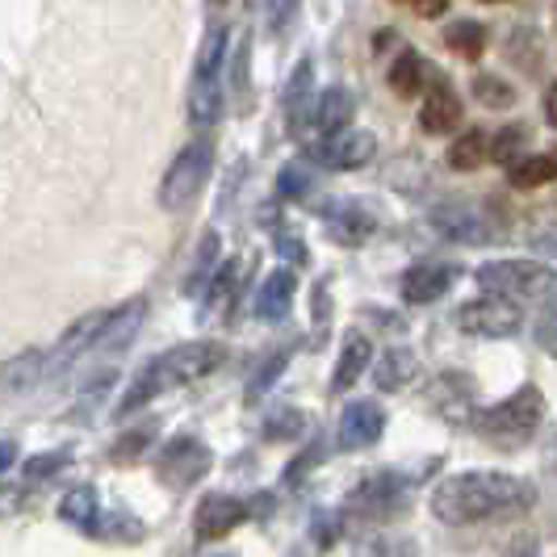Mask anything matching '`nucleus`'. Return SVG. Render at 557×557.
I'll list each match as a JSON object with an SVG mask.
<instances>
[{
	"mask_svg": "<svg viewBox=\"0 0 557 557\" xmlns=\"http://www.w3.org/2000/svg\"><path fill=\"white\" fill-rule=\"evenodd\" d=\"M13 461H17V445H13V441H0V474H4Z\"/></svg>",
	"mask_w": 557,
	"mask_h": 557,
	"instance_id": "ea45409f",
	"label": "nucleus"
},
{
	"mask_svg": "<svg viewBox=\"0 0 557 557\" xmlns=\"http://www.w3.org/2000/svg\"><path fill=\"white\" fill-rule=\"evenodd\" d=\"M428 407L448 423H474V386L457 373H445L428 386Z\"/></svg>",
	"mask_w": 557,
	"mask_h": 557,
	"instance_id": "4468645a",
	"label": "nucleus"
},
{
	"mask_svg": "<svg viewBox=\"0 0 557 557\" xmlns=\"http://www.w3.org/2000/svg\"><path fill=\"white\" fill-rule=\"evenodd\" d=\"M457 327L478 339H507L524 327V310L520 302H503V298H474L457 310Z\"/></svg>",
	"mask_w": 557,
	"mask_h": 557,
	"instance_id": "423d86ee",
	"label": "nucleus"
},
{
	"mask_svg": "<svg viewBox=\"0 0 557 557\" xmlns=\"http://www.w3.org/2000/svg\"><path fill=\"white\" fill-rule=\"evenodd\" d=\"M248 516L251 507L244 499H235V495H206L194 511V532L201 541H219V536L239 529Z\"/></svg>",
	"mask_w": 557,
	"mask_h": 557,
	"instance_id": "f8f14e48",
	"label": "nucleus"
},
{
	"mask_svg": "<svg viewBox=\"0 0 557 557\" xmlns=\"http://www.w3.org/2000/svg\"><path fill=\"white\" fill-rule=\"evenodd\" d=\"M302 428H307V416H302V411H294V407H285L281 416L269 419L264 436H269V441H298V436H302Z\"/></svg>",
	"mask_w": 557,
	"mask_h": 557,
	"instance_id": "f704fd0d",
	"label": "nucleus"
},
{
	"mask_svg": "<svg viewBox=\"0 0 557 557\" xmlns=\"http://www.w3.org/2000/svg\"><path fill=\"white\" fill-rule=\"evenodd\" d=\"M373 156H377V139L364 126H348L332 139H323V147L314 151V160L327 172H357V168L373 164Z\"/></svg>",
	"mask_w": 557,
	"mask_h": 557,
	"instance_id": "1a4fd4ad",
	"label": "nucleus"
},
{
	"mask_svg": "<svg viewBox=\"0 0 557 557\" xmlns=\"http://www.w3.org/2000/svg\"><path fill=\"white\" fill-rule=\"evenodd\" d=\"M214 256H219V239H214V235H206V239H201V251H197V260H194V277H189V289L206 281V273L214 269Z\"/></svg>",
	"mask_w": 557,
	"mask_h": 557,
	"instance_id": "4c0bfd02",
	"label": "nucleus"
},
{
	"mask_svg": "<svg viewBox=\"0 0 557 557\" xmlns=\"http://www.w3.org/2000/svg\"><path fill=\"white\" fill-rule=\"evenodd\" d=\"M470 92H474L486 110H511V106H516V88L503 81V76H491V72H486V76H478Z\"/></svg>",
	"mask_w": 557,
	"mask_h": 557,
	"instance_id": "2f4dec72",
	"label": "nucleus"
},
{
	"mask_svg": "<svg viewBox=\"0 0 557 557\" xmlns=\"http://www.w3.org/2000/svg\"><path fill=\"white\" fill-rule=\"evenodd\" d=\"M335 432H339V436H335L339 448H348V453H357V448H373L377 441H382V432H386V411H382V403H373V398H357V403H348Z\"/></svg>",
	"mask_w": 557,
	"mask_h": 557,
	"instance_id": "9b49d317",
	"label": "nucleus"
},
{
	"mask_svg": "<svg viewBox=\"0 0 557 557\" xmlns=\"http://www.w3.org/2000/svg\"><path fill=\"white\" fill-rule=\"evenodd\" d=\"M403 491H407V482L398 474H373L352 491V511L373 516V520L394 516V507H403Z\"/></svg>",
	"mask_w": 557,
	"mask_h": 557,
	"instance_id": "2eb2a0df",
	"label": "nucleus"
},
{
	"mask_svg": "<svg viewBox=\"0 0 557 557\" xmlns=\"http://www.w3.org/2000/svg\"><path fill=\"white\" fill-rule=\"evenodd\" d=\"M314 97H319V92H314V67H310V59H302L298 72L289 76V88H285V113H289L294 126H302L310 117Z\"/></svg>",
	"mask_w": 557,
	"mask_h": 557,
	"instance_id": "393cba45",
	"label": "nucleus"
},
{
	"mask_svg": "<svg viewBox=\"0 0 557 557\" xmlns=\"http://www.w3.org/2000/svg\"><path fill=\"white\" fill-rule=\"evenodd\" d=\"M416 373H419V364H416V352H411V348H391V352H382V361L373 364V382H377V391H403Z\"/></svg>",
	"mask_w": 557,
	"mask_h": 557,
	"instance_id": "b1692460",
	"label": "nucleus"
},
{
	"mask_svg": "<svg viewBox=\"0 0 557 557\" xmlns=\"http://www.w3.org/2000/svg\"><path fill=\"white\" fill-rule=\"evenodd\" d=\"M277 244H281V256H285V260H298V264L307 260V248H302L298 239H289V235H281Z\"/></svg>",
	"mask_w": 557,
	"mask_h": 557,
	"instance_id": "58836bf2",
	"label": "nucleus"
},
{
	"mask_svg": "<svg viewBox=\"0 0 557 557\" xmlns=\"http://www.w3.org/2000/svg\"><path fill=\"white\" fill-rule=\"evenodd\" d=\"M529 156V131L524 126H503L495 131V139H486V160L511 168Z\"/></svg>",
	"mask_w": 557,
	"mask_h": 557,
	"instance_id": "bb28decb",
	"label": "nucleus"
},
{
	"mask_svg": "<svg viewBox=\"0 0 557 557\" xmlns=\"http://www.w3.org/2000/svg\"><path fill=\"white\" fill-rule=\"evenodd\" d=\"M545 416V398L536 386H520L511 398L495 403L491 411H474V428L486 445L495 448H520L536 436V423Z\"/></svg>",
	"mask_w": 557,
	"mask_h": 557,
	"instance_id": "7ed1b4c3",
	"label": "nucleus"
},
{
	"mask_svg": "<svg viewBox=\"0 0 557 557\" xmlns=\"http://www.w3.org/2000/svg\"><path fill=\"white\" fill-rule=\"evenodd\" d=\"M235 281H239V260H219V273L206 289V314H219L223 307H231Z\"/></svg>",
	"mask_w": 557,
	"mask_h": 557,
	"instance_id": "7c9ffc66",
	"label": "nucleus"
},
{
	"mask_svg": "<svg viewBox=\"0 0 557 557\" xmlns=\"http://www.w3.org/2000/svg\"><path fill=\"white\" fill-rule=\"evenodd\" d=\"M42 382V348H29L22 357L0 364V398H13V394H26L29 386Z\"/></svg>",
	"mask_w": 557,
	"mask_h": 557,
	"instance_id": "412c9836",
	"label": "nucleus"
},
{
	"mask_svg": "<svg viewBox=\"0 0 557 557\" xmlns=\"http://www.w3.org/2000/svg\"><path fill=\"white\" fill-rule=\"evenodd\" d=\"M285 364H289V352H277V357H269V364H264V369H260V373H256V377L248 382V398H251V403H256L260 394H269V386H273L281 373H285Z\"/></svg>",
	"mask_w": 557,
	"mask_h": 557,
	"instance_id": "c9c22d12",
	"label": "nucleus"
},
{
	"mask_svg": "<svg viewBox=\"0 0 557 557\" xmlns=\"http://www.w3.org/2000/svg\"><path fill=\"white\" fill-rule=\"evenodd\" d=\"M59 520L72 524V529H84V532L97 529V520H101V499H97V491H92V486L67 491V495L59 499Z\"/></svg>",
	"mask_w": 557,
	"mask_h": 557,
	"instance_id": "4be33fe9",
	"label": "nucleus"
},
{
	"mask_svg": "<svg viewBox=\"0 0 557 557\" xmlns=\"http://www.w3.org/2000/svg\"><path fill=\"white\" fill-rule=\"evenodd\" d=\"M419 126L428 135H453L461 126V97L448 84H436L419 106Z\"/></svg>",
	"mask_w": 557,
	"mask_h": 557,
	"instance_id": "f3484780",
	"label": "nucleus"
},
{
	"mask_svg": "<svg viewBox=\"0 0 557 557\" xmlns=\"http://www.w3.org/2000/svg\"><path fill=\"white\" fill-rule=\"evenodd\" d=\"M428 84V63L419 51H403V55L391 63V88L398 97H419Z\"/></svg>",
	"mask_w": 557,
	"mask_h": 557,
	"instance_id": "a878e982",
	"label": "nucleus"
},
{
	"mask_svg": "<svg viewBox=\"0 0 557 557\" xmlns=\"http://www.w3.org/2000/svg\"><path fill=\"white\" fill-rule=\"evenodd\" d=\"M67 461H72V453H67V448L38 453V457H29L26 461V482H42V478L59 474V470H67Z\"/></svg>",
	"mask_w": 557,
	"mask_h": 557,
	"instance_id": "72a5a7b5",
	"label": "nucleus"
},
{
	"mask_svg": "<svg viewBox=\"0 0 557 557\" xmlns=\"http://www.w3.org/2000/svg\"><path fill=\"white\" fill-rule=\"evenodd\" d=\"M294 294H298V277H294L289 269L269 273L264 285H260V294H256V319H264V323H281V319L294 310Z\"/></svg>",
	"mask_w": 557,
	"mask_h": 557,
	"instance_id": "a211bd4d",
	"label": "nucleus"
},
{
	"mask_svg": "<svg viewBox=\"0 0 557 557\" xmlns=\"http://www.w3.org/2000/svg\"><path fill=\"white\" fill-rule=\"evenodd\" d=\"M226 51H231V29H226V26L206 29L201 51H197V67H194L197 84L219 81V72H223V63H226Z\"/></svg>",
	"mask_w": 557,
	"mask_h": 557,
	"instance_id": "5701e85b",
	"label": "nucleus"
},
{
	"mask_svg": "<svg viewBox=\"0 0 557 557\" xmlns=\"http://www.w3.org/2000/svg\"><path fill=\"white\" fill-rule=\"evenodd\" d=\"M210 448L201 445V441H194V436H176L172 445L160 453V478H164L172 491H189L194 482H201V478L210 474Z\"/></svg>",
	"mask_w": 557,
	"mask_h": 557,
	"instance_id": "0eeeda50",
	"label": "nucleus"
},
{
	"mask_svg": "<svg viewBox=\"0 0 557 557\" xmlns=\"http://www.w3.org/2000/svg\"><path fill=\"white\" fill-rule=\"evenodd\" d=\"M210 168H214V143L197 139L189 143L172 164H168L164 181H160V206L164 210H185L194 206V197L206 189L210 181Z\"/></svg>",
	"mask_w": 557,
	"mask_h": 557,
	"instance_id": "39448f33",
	"label": "nucleus"
},
{
	"mask_svg": "<svg viewBox=\"0 0 557 557\" xmlns=\"http://www.w3.org/2000/svg\"><path fill=\"white\" fill-rule=\"evenodd\" d=\"M310 189V172L302 164H289L277 176V194L281 197H302Z\"/></svg>",
	"mask_w": 557,
	"mask_h": 557,
	"instance_id": "e433bc0d",
	"label": "nucleus"
},
{
	"mask_svg": "<svg viewBox=\"0 0 557 557\" xmlns=\"http://www.w3.org/2000/svg\"><path fill=\"white\" fill-rule=\"evenodd\" d=\"M364 557H407L403 549H394V545H377L373 554H364Z\"/></svg>",
	"mask_w": 557,
	"mask_h": 557,
	"instance_id": "37998d69",
	"label": "nucleus"
},
{
	"mask_svg": "<svg viewBox=\"0 0 557 557\" xmlns=\"http://www.w3.org/2000/svg\"><path fill=\"white\" fill-rule=\"evenodd\" d=\"M352 113H357V97H352L344 84H332V88H323V92L314 97V122H319L323 139L348 131V126H352Z\"/></svg>",
	"mask_w": 557,
	"mask_h": 557,
	"instance_id": "6ab92c4d",
	"label": "nucleus"
},
{
	"mask_svg": "<svg viewBox=\"0 0 557 557\" xmlns=\"http://www.w3.org/2000/svg\"><path fill=\"white\" fill-rule=\"evenodd\" d=\"M323 223H327V235L344 248H361L364 239L377 231V219L364 210L361 201H332L323 210Z\"/></svg>",
	"mask_w": 557,
	"mask_h": 557,
	"instance_id": "ddd939ff",
	"label": "nucleus"
},
{
	"mask_svg": "<svg viewBox=\"0 0 557 557\" xmlns=\"http://www.w3.org/2000/svg\"><path fill=\"white\" fill-rule=\"evenodd\" d=\"M369 364H373V339H369V335H348V339H344V352H339V361H335L332 391L335 394L352 391Z\"/></svg>",
	"mask_w": 557,
	"mask_h": 557,
	"instance_id": "aec40b11",
	"label": "nucleus"
},
{
	"mask_svg": "<svg viewBox=\"0 0 557 557\" xmlns=\"http://www.w3.org/2000/svg\"><path fill=\"white\" fill-rule=\"evenodd\" d=\"M223 84L210 81V84H194V92H189V117H194L197 126H214L219 117H223Z\"/></svg>",
	"mask_w": 557,
	"mask_h": 557,
	"instance_id": "c756f323",
	"label": "nucleus"
},
{
	"mask_svg": "<svg viewBox=\"0 0 557 557\" xmlns=\"http://www.w3.org/2000/svg\"><path fill=\"white\" fill-rule=\"evenodd\" d=\"M448 47L453 51H461V55H482V47H486V26L482 22H457V26H448Z\"/></svg>",
	"mask_w": 557,
	"mask_h": 557,
	"instance_id": "473e14b6",
	"label": "nucleus"
},
{
	"mask_svg": "<svg viewBox=\"0 0 557 557\" xmlns=\"http://www.w3.org/2000/svg\"><path fill=\"white\" fill-rule=\"evenodd\" d=\"M143 314H147V302H143V298H135V302H126V307H117V310H106V323H101V332H97L88 352H117V348H126V344L139 335Z\"/></svg>",
	"mask_w": 557,
	"mask_h": 557,
	"instance_id": "dca6fc26",
	"label": "nucleus"
},
{
	"mask_svg": "<svg viewBox=\"0 0 557 557\" xmlns=\"http://www.w3.org/2000/svg\"><path fill=\"white\" fill-rule=\"evenodd\" d=\"M536 507V486L529 478L503 474V470H470L445 478L432 491V516L448 529H470L491 520H516Z\"/></svg>",
	"mask_w": 557,
	"mask_h": 557,
	"instance_id": "f257e3e1",
	"label": "nucleus"
},
{
	"mask_svg": "<svg viewBox=\"0 0 557 557\" xmlns=\"http://www.w3.org/2000/svg\"><path fill=\"white\" fill-rule=\"evenodd\" d=\"M432 223L445 239H457V244H491V239H499V226H491V219L470 201H448L441 210H432Z\"/></svg>",
	"mask_w": 557,
	"mask_h": 557,
	"instance_id": "9d476101",
	"label": "nucleus"
},
{
	"mask_svg": "<svg viewBox=\"0 0 557 557\" xmlns=\"http://www.w3.org/2000/svg\"><path fill=\"white\" fill-rule=\"evenodd\" d=\"M486 131H461V139L448 147V168L457 172H478L486 164Z\"/></svg>",
	"mask_w": 557,
	"mask_h": 557,
	"instance_id": "c85d7f7f",
	"label": "nucleus"
},
{
	"mask_svg": "<svg viewBox=\"0 0 557 557\" xmlns=\"http://www.w3.org/2000/svg\"><path fill=\"white\" fill-rule=\"evenodd\" d=\"M219 364H226V344H219V339H189V344H176V348H168V352H160V357H151V361L143 364L139 377L126 386L122 403L113 407V416L126 419L131 411L147 407V403L160 398V394L210 377Z\"/></svg>",
	"mask_w": 557,
	"mask_h": 557,
	"instance_id": "f03ea898",
	"label": "nucleus"
},
{
	"mask_svg": "<svg viewBox=\"0 0 557 557\" xmlns=\"http://www.w3.org/2000/svg\"><path fill=\"white\" fill-rule=\"evenodd\" d=\"M17 491H0V516H9V511H17Z\"/></svg>",
	"mask_w": 557,
	"mask_h": 557,
	"instance_id": "a19ab883",
	"label": "nucleus"
},
{
	"mask_svg": "<svg viewBox=\"0 0 557 557\" xmlns=\"http://www.w3.org/2000/svg\"><path fill=\"white\" fill-rule=\"evenodd\" d=\"M416 13H419V17H445L448 9H445V4H416Z\"/></svg>",
	"mask_w": 557,
	"mask_h": 557,
	"instance_id": "79ce46f5",
	"label": "nucleus"
},
{
	"mask_svg": "<svg viewBox=\"0 0 557 557\" xmlns=\"http://www.w3.org/2000/svg\"><path fill=\"white\" fill-rule=\"evenodd\" d=\"M478 285L491 289V298H529V302H549L554 298V269L536 260H491L478 269Z\"/></svg>",
	"mask_w": 557,
	"mask_h": 557,
	"instance_id": "20e7f679",
	"label": "nucleus"
},
{
	"mask_svg": "<svg viewBox=\"0 0 557 557\" xmlns=\"http://www.w3.org/2000/svg\"><path fill=\"white\" fill-rule=\"evenodd\" d=\"M457 281H461V269H457V264L423 260V264H411V269L403 273L398 294H403V302H411V307H432V302L445 298Z\"/></svg>",
	"mask_w": 557,
	"mask_h": 557,
	"instance_id": "6e6552de",
	"label": "nucleus"
},
{
	"mask_svg": "<svg viewBox=\"0 0 557 557\" xmlns=\"http://www.w3.org/2000/svg\"><path fill=\"white\" fill-rule=\"evenodd\" d=\"M554 176H557L554 156H524L520 164L507 168V181H511L516 189H541V185H549Z\"/></svg>",
	"mask_w": 557,
	"mask_h": 557,
	"instance_id": "cd10ccee",
	"label": "nucleus"
}]
</instances>
